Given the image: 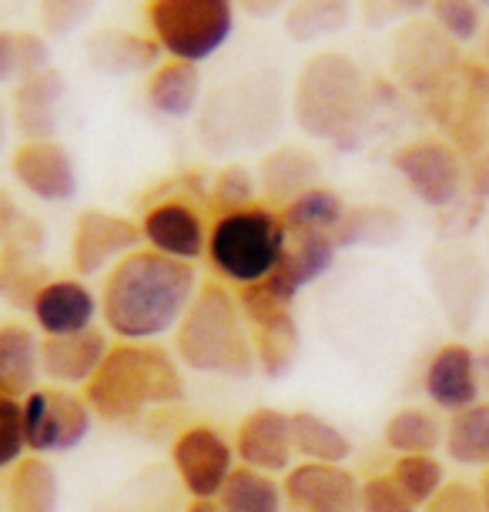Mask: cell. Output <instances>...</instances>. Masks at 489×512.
Wrapping results in <instances>:
<instances>
[{"label": "cell", "mask_w": 489, "mask_h": 512, "mask_svg": "<svg viewBox=\"0 0 489 512\" xmlns=\"http://www.w3.org/2000/svg\"><path fill=\"white\" fill-rule=\"evenodd\" d=\"M195 292V265L158 255L151 248H138L104 275V328L121 342H151V338L175 332Z\"/></svg>", "instance_id": "cell-1"}, {"label": "cell", "mask_w": 489, "mask_h": 512, "mask_svg": "<svg viewBox=\"0 0 489 512\" xmlns=\"http://www.w3.org/2000/svg\"><path fill=\"white\" fill-rule=\"evenodd\" d=\"M185 375L178 359L155 342H118L101 369L84 385L94 415L111 425H138L151 412L185 402Z\"/></svg>", "instance_id": "cell-2"}, {"label": "cell", "mask_w": 489, "mask_h": 512, "mask_svg": "<svg viewBox=\"0 0 489 512\" xmlns=\"http://www.w3.org/2000/svg\"><path fill=\"white\" fill-rule=\"evenodd\" d=\"M372 108L362 67L342 51H315L292 84V118L302 134L339 151L359 148Z\"/></svg>", "instance_id": "cell-3"}, {"label": "cell", "mask_w": 489, "mask_h": 512, "mask_svg": "<svg viewBox=\"0 0 489 512\" xmlns=\"http://www.w3.org/2000/svg\"><path fill=\"white\" fill-rule=\"evenodd\" d=\"M175 355L191 372L248 379L255 372V345L238 295L222 282L198 285L185 318L175 328Z\"/></svg>", "instance_id": "cell-4"}, {"label": "cell", "mask_w": 489, "mask_h": 512, "mask_svg": "<svg viewBox=\"0 0 489 512\" xmlns=\"http://www.w3.org/2000/svg\"><path fill=\"white\" fill-rule=\"evenodd\" d=\"M285 225L282 215L265 205L222 211L208 231V262L225 282L238 288L265 282L282 262Z\"/></svg>", "instance_id": "cell-5"}, {"label": "cell", "mask_w": 489, "mask_h": 512, "mask_svg": "<svg viewBox=\"0 0 489 512\" xmlns=\"http://www.w3.org/2000/svg\"><path fill=\"white\" fill-rule=\"evenodd\" d=\"M148 34L171 61L201 64L235 31V0H148Z\"/></svg>", "instance_id": "cell-6"}, {"label": "cell", "mask_w": 489, "mask_h": 512, "mask_svg": "<svg viewBox=\"0 0 489 512\" xmlns=\"http://www.w3.org/2000/svg\"><path fill=\"white\" fill-rule=\"evenodd\" d=\"M278 91L262 74L228 84L208 101L198 138L208 151H232L238 144H258L278 124Z\"/></svg>", "instance_id": "cell-7"}, {"label": "cell", "mask_w": 489, "mask_h": 512, "mask_svg": "<svg viewBox=\"0 0 489 512\" xmlns=\"http://www.w3.org/2000/svg\"><path fill=\"white\" fill-rule=\"evenodd\" d=\"M459 47L433 21L412 17L392 41V77L416 98L429 101L459 71Z\"/></svg>", "instance_id": "cell-8"}, {"label": "cell", "mask_w": 489, "mask_h": 512, "mask_svg": "<svg viewBox=\"0 0 489 512\" xmlns=\"http://www.w3.org/2000/svg\"><path fill=\"white\" fill-rule=\"evenodd\" d=\"M429 118L446 128L449 144L463 154H483L489 148V67L459 64V71L443 91L426 101Z\"/></svg>", "instance_id": "cell-9"}, {"label": "cell", "mask_w": 489, "mask_h": 512, "mask_svg": "<svg viewBox=\"0 0 489 512\" xmlns=\"http://www.w3.org/2000/svg\"><path fill=\"white\" fill-rule=\"evenodd\" d=\"M392 168L402 178V185L412 191V198L436 211L456 205L469 175L463 154L443 138H416L402 144L392 154Z\"/></svg>", "instance_id": "cell-10"}, {"label": "cell", "mask_w": 489, "mask_h": 512, "mask_svg": "<svg viewBox=\"0 0 489 512\" xmlns=\"http://www.w3.org/2000/svg\"><path fill=\"white\" fill-rule=\"evenodd\" d=\"M238 305L248 322L255 345V362L265 375H285L299 359V322H295V302L275 295L265 282L238 288Z\"/></svg>", "instance_id": "cell-11"}, {"label": "cell", "mask_w": 489, "mask_h": 512, "mask_svg": "<svg viewBox=\"0 0 489 512\" xmlns=\"http://www.w3.org/2000/svg\"><path fill=\"white\" fill-rule=\"evenodd\" d=\"M94 409L71 389H37L24 399V436L27 452H71L88 439Z\"/></svg>", "instance_id": "cell-12"}, {"label": "cell", "mask_w": 489, "mask_h": 512, "mask_svg": "<svg viewBox=\"0 0 489 512\" xmlns=\"http://www.w3.org/2000/svg\"><path fill=\"white\" fill-rule=\"evenodd\" d=\"M145 245L141 225L114 211L88 208L81 211L74 221V235H71V265L81 278L111 272L121 258H128L131 251H138Z\"/></svg>", "instance_id": "cell-13"}, {"label": "cell", "mask_w": 489, "mask_h": 512, "mask_svg": "<svg viewBox=\"0 0 489 512\" xmlns=\"http://www.w3.org/2000/svg\"><path fill=\"white\" fill-rule=\"evenodd\" d=\"M171 466L185 492L195 499H218L235 472V446H228V439L212 425H191L178 432L171 446Z\"/></svg>", "instance_id": "cell-14"}, {"label": "cell", "mask_w": 489, "mask_h": 512, "mask_svg": "<svg viewBox=\"0 0 489 512\" xmlns=\"http://www.w3.org/2000/svg\"><path fill=\"white\" fill-rule=\"evenodd\" d=\"M359 486L345 466L299 462L285 472V512H359Z\"/></svg>", "instance_id": "cell-15"}, {"label": "cell", "mask_w": 489, "mask_h": 512, "mask_svg": "<svg viewBox=\"0 0 489 512\" xmlns=\"http://www.w3.org/2000/svg\"><path fill=\"white\" fill-rule=\"evenodd\" d=\"M11 175L27 195L61 205L78 195V164L61 141H24L11 158Z\"/></svg>", "instance_id": "cell-16"}, {"label": "cell", "mask_w": 489, "mask_h": 512, "mask_svg": "<svg viewBox=\"0 0 489 512\" xmlns=\"http://www.w3.org/2000/svg\"><path fill=\"white\" fill-rule=\"evenodd\" d=\"M141 235H145V248L178 258V262L195 265L208 251L205 218L185 198H165L158 205H151L145 218H141Z\"/></svg>", "instance_id": "cell-17"}, {"label": "cell", "mask_w": 489, "mask_h": 512, "mask_svg": "<svg viewBox=\"0 0 489 512\" xmlns=\"http://www.w3.org/2000/svg\"><path fill=\"white\" fill-rule=\"evenodd\" d=\"M235 456L242 459V466L268 472H289L295 459V439H292V412L272 409H252L238 422V436H235Z\"/></svg>", "instance_id": "cell-18"}, {"label": "cell", "mask_w": 489, "mask_h": 512, "mask_svg": "<svg viewBox=\"0 0 489 512\" xmlns=\"http://www.w3.org/2000/svg\"><path fill=\"white\" fill-rule=\"evenodd\" d=\"M426 395L446 412H463L479 402V359L463 342H446L426 365Z\"/></svg>", "instance_id": "cell-19"}, {"label": "cell", "mask_w": 489, "mask_h": 512, "mask_svg": "<svg viewBox=\"0 0 489 512\" xmlns=\"http://www.w3.org/2000/svg\"><path fill=\"white\" fill-rule=\"evenodd\" d=\"M339 255V241L335 235H322V231H302V235H285L282 262L272 275L265 278V285L275 295L295 302L305 285L319 282V278L335 265Z\"/></svg>", "instance_id": "cell-20"}, {"label": "cell", "mask_w": 489, "mask_h": 512, "mask_svg": "<svg viewBox=\"0 0 489 512\" xmlns=\"http://www.w3.org/2000/svg\"><path fill=\"white\" fill-rule=\"evenodd\" d=\"M98 312L101 302L81 278H51L31 305L34 325L41 328L44 338L84 332L94 325Z\"/></svg>", "instance_id": "cell-21"}, {"label": "cell", "mask_w": 489, "mask_h": 512, "mask_svg": "<svg viewBox=\"0 0 489 512\" xmlns=\"http://www.w3.org/2000/svg\"><path fill=\"white\" fill-rule=\"evenodd\" d=\"M111 352L108 332L98 325L74 335H54L41 342V369L57 385H88Z\"/></svg>", "instance_id": "cell-22"}, {"label": "cell", "mask_w": 489, "mask_h": 512, "mask_svg": "<svg viewBox=\"0 0 489 512\" xmlns=\"http://www.w3.org/2000/svg\"><path fill=\"white\" fill-rule=\"evenodd\" d=\"M67 94V81L61 71H47L27 77L14 88V128L24 134V141H54L57 114H61Z\"/></svg>", "instance_id": "cell-23"}, {"label": "cell", "mask_w": 489, "mask_h": 512, "mask_svg": "<svg viewBox=\"0 0 489 512\" xmlns=\"http://www.w3.org/2000/svg\"><path fill=\"white\" fill-rule=\"evenodd\" d=\"M145 101L158 118L185 121L201 108V71L188 61H161L145 81Z\"/></svg>", "instance_id": "cell-24"}, {"label": "cell", "mask_w": 489, "mask_h": 512, "mask_svg": "<svg viewBox=\"0 0 489 512\" xmlns=\"http://www.w3.org/2000/svg\"><path fill=\"white\" fill-rule=\"evenodd\" d=\"M319 178H322V168H319V161H315V154L305 148H295V144H285V148L265 154L262 164H258V188H262V195L278 208H285L289 201L315 188Z\"/></svg>", "instance_id": "cell-25"}, {"label": "cell", "mask_w": 489, "mask_h": 512, "mask_svg": "<svg viewBox=\"0 0 489 512\" xmlns=\"http://www.w3.org/2000/svg\"><path fill=\"white\" fill-rule=\"evenodd\" d=\"M41 369V342L27 325L7 322L0 325V395L24 402L37 392Z\"/></svg>", "instance_id": "cell-26"}, {"label": "cell", "mask_w": 489, "mask_h": 512, "mask_svg": "<svg viewBox=\"0 0 489 512\" xmlns=\"http://www.w3.org/2000/svg\"><path fill=\"white\" fill-rule=\"evenodd\" d=\"M165 54L158 47L155 37L145 34H131V31H118V27H108V31H98L88 41V61L94 71L101 74H114V77H128L145 71L151 74L158 67V57Z\"/></svg>", "instance_id": "cell-27"}, {"label": "cell", "mask_w": 489, "mask_h": 512, "mask_svg": "<svg viewBox=\"0 0 489 512\" xmlns=\"http://www.w3.org/2000/svg\"><path fill=\"white\" fill-rule=\"evenodd\" d=\"M61 482L44 456H24L7 482V512H57Z\"/></svg>", "instance_id": "cell-28"}, {"label": "cell", "mask_w": 489, "mask_h": 512, "mask_svg": "<svg viewBox=\"0 0 489 512\" xmlns=\"http://www.w3.org/2000/svg\"><path fill=\"white\" fill-rule=\"evenodd\" d=\"M292 439H295V456H302L305 462L342 466L352 456V439L335 422L322 419L319 412L309 409L292 412Z\"/></svg>", "instance_id": "cell-29"}, {"label": "cell", "mask_w": 489, "mask_h": 512, "mask_svg": "<svg viewBox=\"0 0 489 512\" xmlns=\"http://www.w3.org/2000/svg\"><path fill=\"white\" fill-rule=\"evenodd\" d=\"M282 31L295 44H315L342 34L352 21V0H295L282 14Z\"/></svg>", "instance_id": "cell-30"}, {"label": "cell", "mask_w": 489, "mask_h": 512, "mask_svg": "<svg viewBox=\"0 0 489 512\" xmlns=\"http://www.w3.org/2000/svg\"><path fill=\"white\" fill-rule=\"evenodd\" d=\"M436 262H443L436 275V288H449L443 298L446 312H449V322L466 328L473 322V312H476V302L479 295H483V275L469 278V272H476V258L473 255H463V251H449V255L436 258Z\"/></svg>", "instance_id": "cell-31"}, {"label": "cell", "mask_w": 489, "mask_h": 512, "mask_svg": "<svg viewBox=\"0 0 489 512\" xmlns=\"http://www.w3.org/2000/svg\"><path fill=\"white\" fill-rule=\"evenodd\" d=\"M218 509L222 512H285V492L275 476L248 466H238L228 476L225 489L218 492Z\"/></svg>", "instance_id": "cell-32"}, {"label": "cell", "mask_w": 489, "mask_h": 512, "mask_svg": "<svg viewBox=\"0 0 489 512\" xmlns=\"http://www.w3.org/2000/svg\"><path fill=\"white\" fill-rule=\"evenodd\" d=\"M446 456L459 466H489V402H476L446 422Z\"/></svg>", "instance_id": "cell-33"}, {"label": "cell", "mask_w": 489, "mask_h": 512, "mask_svg": "<svg viewBox=\"0 0 489 512\" xmlns=\"http://www.w3.org/2000/svg\"><path fill=\"white\" fill-rule=\"evenodd\" d=\"M345 201L335 195L332 188L315 185L305 195L289 201L278 215H282L285 235H302V231H322V235H335V228L345 218Z\"/></svg>", "instance_id": "cell-34"}, {"label": "cell", "mask_w": 489, "mask_h": 512, "mask_svg": "<svg viewBox=\"0 0 489 512\" xmlns=\"http://www.w3.org/2000/svg\"><path fill=\"white\" fill-rule=\"evenodd\" d=\"M443 436V422L429 409H419V405L399 409L386 422V446L396 456H433V449H439Z\"/></svg>", "instance_id": "cell-35"}, {"label": "cell", "mask_w": 489, "mask_h": 512, "mask_svg": "<svg viewBox=\"0 0 489 512\" xmlns=\"http://www.w3.org/2000/svg\"><path fill=\"white\" fill-rule=\"evenodd\" d=\"M402 238V218L386 205H352L345 208L342 225L335 228L339 248L356 245H392Z\"/></svg>", "instance_id": "cell-36"}, {"label": "cell", "mask_w": 489, "mask_h": 512, "mask_svg": "<svg viewBox=\"0 0 489 512\" xmlns=\"http://www.w3.org/2000/svg\"><path fill=\"white\" fill-rule=\"evenodd\" d=\"M389 472L419 509L446 486V469L436 456H399Z\"/></svg>", "instance_id": "cell-37"}, {"label": "cell", "mask_w": 489, "mask_h": 512, "mask_svg": "<svg viewBox=\"0 0 489 512\" xmlns=\"http://www.w3.org/2000/svg\"><path fill=\"white\" fill-rule=\"evenodd\" d=\"M433 24L453 44H469L483 31V7L479 0H433Z\"/></svg>", "instance_id": "cell-38"}, {"label": "cell", "mask_w": 489, "mask_h": 512, "mask_svg": "<svg viewBox=\"0 0 489 512\" xmlns=\"http://www.w3.org/2000/svg\"><path fill=\"white\" fill-rule=\"evenodd\" d=\"M258 198V175L245 164H228L212 181V201L222 211L252 208Z\"/></svg>", "instance_id": "cell-39"}, {"label": "cell", "mask_w": 489, "mask_h": 512, "mask_svg": "<svg viewBox=\"0 0 489 512\" xmlns=\"http://www.w3.org/2000/svg\"><path fill=\"white\" fill-rule=\"evenodd\" d=\"M359 512H419V506L406 496L392 472H379L359 486Z\"/></svg>", "instance_id": "cell-40"}, {"label": "cell", "mask_w": 489, "mask_h": 512, "mask_svg": "<svg viewBox=\"0 0 489 512\" xmlns=\"http://www.w3.org/2000/svg\"><path fill=\"white\" fill-rule=\"evenodd\" d=\"M27 452L24 402L0 395V469H14Z\"/></svg>", "instance_id": "cell-41"}, {"label": "cell", "mask_w": 489, "mask_h": 512, "mask_svg": "<svg viewBox=\"0 0 489 512\" xmlns=\"http://www.w3.org/2000/svg\"><path fill=\"white\" fill-rule=\"evenodd\" d=\"M98 0H37V17L51 37H64L88 21Z\"/></svg>", "instance_id": "cell-42"}, {"label": "cell", "mask_w": 489, "mask_h": 512, "mask_svg": "<svg viewBox=\"0 0 489 512\" xmlns=\"http://www.w3.org/2000/svg\"><path fill=\"white\" fill-rule=\"evenodd\" d=\"M426 7V0H359V14L369 27L406 24Z\"/></svg>", "instance_id": "cell-43"}, {"label": "cell", "mask_w": 489, "mask_h": 512, "mask_svg": "<svg viewBox=\"0 0 489 512\" xmlns=\"http://www.w3.org/2000/svg\"><path fill=\"white\" fill-rule=\"evenodd\" d=\"M423 512H486V506H483V492H476L469 482L453 479L426 502Z\"/></svg>", "instance_id": "cell-44"}, {"label": "cell", "mask_w": 489, "mask_h": 512, "mask_svg": "<svg viewBox=\"0 0 489 512\" xmlns=\"http://www.w3.org/2000/svg\"><path fill=\"white\" fill-rule=\"evenodd\" d=\"M0 84H21V31H0Z\"/></svg>", "instance_id": "cell-45"}, {"label": "cell", "mask_w": 489, "mask_h": 512, "mask_svg": "<svg viewBox=\"0 0 489 512\" xmlns=\"http://www.w3.org/2000/svg\"><path fill=\"white\" fill-rule=\"evenodd\" d=\"M27 221V211H21V205L7 195V191H0V245H4L7 238H14V231L21 228Z\"/></svg>", "instance_id": "cell-46"}, {"label": "cell", "mask_w": 489, "mask_h": 512, "mask_svg": "<svg viewBox=\"0 0 489 512\" xmlns=\"http://www.w3.org/2000/svg\"><path fill=\"white\" fill-rule=\"evenodd\" d=\"M466 188L473 191L476 201H489V148L483 154H476L473 164H469Z\"/></svg>", "instance_id": "cell-47"}, {"label": "cell", "mask_w": 489, "mask_h": 512, "mask_svg": "<svg viewBox=\"0 0 489 512\" xmlns=\"http://www.w3.org/2000/svg\"><path fill=\"white\" fill-rule=\"evenodd\" d=\"M235 4H238V11L245 17H252V21H268V17L289 11L295 0H235Z\"/></svg>", "instance_id": "cell-48"}, {"label": "cell", "mask_w": 489, "mask_h": 512, "mask_svg": "<svg viewBox=\"0 0 489 512\" xmlns=\"http://www.w3.org/2000/svg\"><path fill=\"white\" fill-rule=\"evenodd\" d=\"M185 512H222V509H218L215 499H195Z\"/></svg>", "instance_id": "cell-49"}, {"label": "cell", "mask_w": 489, "mask_h": 512, "mask_svg": "<svg viewBox=\"0 0 489 512\" xmlns=\"http://www.w3.org/2000/svg\"><path fill=\"white\" fill-rule=\"evenodd\" d=\"M4 138H7V111L0 104V148H4Z\"/></svg>", "instance_id": "cell-50"}, {"label": "cell", "mask_w": 489, "mask_h": 512, "mask_svg": "<svg viewBox=\"0 0 489 512\" xmlns=\"http://www.w3.org/2000/svg\"><path fill=\"white\" fill-rule=\"evenodd\" d=\"M483 506H486V512H489V476H486V482H483Z\"/></svg>", "instance_id": "cell-51"}, {"label": "cell", "mask_w": 489, "mask_h": 512, "mask_svg": "<svg viewBox=\"0 0 489 512\" xmlns=\"http://www.w3.org/2000/svg\"><path fill=\"white\" fill-rule=\"evenodd\" d=\"M486 67H489V37H486Z\"/></svg>", "instance_id": "cell-52"}, {"label": "cell", "mask_w": 489, "mask_h": 512, "mask_svg": "<svg viewBox=\"0 0 489 512\" xmlns=\"http://www.w3.org/2000/svg\"><path fill=\"white\" fill-rule=\"evenodd\" d=\"M479 7H489V0H479Z\"/></svg>", "instance_id": "cell-53"}]
</instances>
